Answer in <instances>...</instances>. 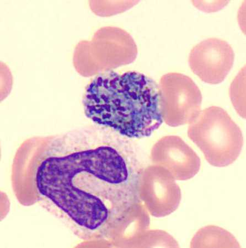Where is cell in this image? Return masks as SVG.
Segmentation results:
<instances>
[{"label": "cell", "instance_id": "1", "mask_svg": "<svg viewBox=\"0 0 246 248\" xmlns=\"http://www.w3.org/2000/svg\"><path fill=\"white\" fill-rule=\"evenodd\" d=\"M144 170L131 139L98 125L56 135L40 155V203L78 237L110 239L139 202Z\"/></svg>", "mask_w": 246, "mask_h": 248}, {"label": "cell", "instance_id": "2", "mask_svg": "<svg viewBox=\"0 0 246 248\" xmlns=\"http://www.w3.org/2000/svg\"><path fill=\"white\" fill-rule=\"evenodd\" d=\"M82 104L96 125L131 139L150 137L164 122L159 85L137 71L99 74L86 86Z\"/></svg>", "mask_w": 246, "mask_h": 248}, {"label": "cell", "instance_id": "3", "mask_svg": "<svg viewBox=\"0 0 246 248\" xmlns=\"http://www.w3.org/2000/svg\"><path fill=\"white\" fill-rule=\"evenodd\" d=\"M189 137L211 165H230L239 155L243 138L237 124L221 108L213 106L201 111L189 126Z\"/></svg>", "mask_w": 246, "mask_h": 248}, {"label": "cell", "instance_id": "4", "mask_svg": "<svg viewBox=\"0 0 246 248\" xmlns=\"http://www.w3.org/2000/svg\"><path fill=\"white\" fill-rule=\"evenodd\" d=\"M159 89L164 121L177 126L191 123L201 111L202 95L192 79L168 73L160 79Z\"/></svg>", "mask_w": 246, "mask_h": 248}, {"label": "cell", "instance_id": "5", "mask_svg": "<svg viewBox=\"0 0 246 248\" xmlns=\"http://www.w3.org/2000/svg\"><path fill=\"white\" fill-rule=\"evenodd\" d=\"M235 54L223 40L208 38L192 49L188 62L191 69L201 81L217 85L223 82L232 69Z\"/></svg>", "mask_w": 246, "mask_h": 248}]
</instances>
